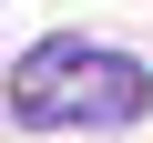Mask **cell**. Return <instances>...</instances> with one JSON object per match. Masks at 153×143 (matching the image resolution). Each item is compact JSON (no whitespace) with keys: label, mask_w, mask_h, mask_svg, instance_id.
Returning a JSON list of instances; mask_svg holds the SVG:
<instances>
[{"label":"cell","mask_w":153,"mask_h":143,"mask_svg":"<svg viewBox=\"0 0 153 143\" xmlns=\"http://www.w3.org/2000/svg\"><path fill=\"white\" fill-rule=\"evenodd\" d=\"M10 112L31 123V133H61V123H143L153 112V72L133 61V51H102V41H41V51H21V72H10Z\"/></svg>","instance_id":"6da1fadb"}]
</instances>
